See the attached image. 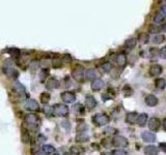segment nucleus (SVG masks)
Listing matches in <instances>:
<instances>
[{
  "label": "nucleus",
  "instance_id": "f257e3e1",
  "mask_svg": "<svg viewBox=\"0 0 166 155\" xmlns=\"http://www.w3.org/2000/svg\"><path fill=\"white\" fill-rule=\"evenodd\" d=\"M52 110H53V115L57 116V117H66L69 115V108L62 103L54 105L52 107Z\"/></svg>",
  "mask_w": 166,
  "mask_h": 155
},
{
  "label": "nucleus",
  "instance_id": "f03ea898",
  "mask_svg": "<svg viewBox=\"0 0 166 155\" xmlns=\"http://www.w3.org/2000/svg\"><path fill=\"white\" fill-rule=\"evenodd\" d=\"M110 119L106 114L103 113H98L92 117V122L96 124L97 126H104L109 123Z\"/></svg>",
  "mask_w": 166,
  "mask_h": 155
},
{
  "label": "nucleus",
  "instance_id": "7ed1b4c3",
  "mask_svg": "<svg viewBox=\"0 0 166 155\" xmlns=\"http://www.w3.org/2000/svg\"><path fill=\"white\" fill-rule=\"evenodd\" d=\"M3 71H4V73L7 77L12 78V79H16V78H18V75H19V72L14 68L13 65L11 64L9 61H7L4 64V66H3Z\"/></svg>",
  "mask_w": 166,
  "mask_h": 155
},
{
  "label": "nucleus",
  "instance_id": "20e7f679",
  "mask_svg": "<svg viewBox=\"0 0 166 155\" xmlns=\"http://www.w3.org/2000/svg\"><path fill=\"white\" fill-rule=\"evenodd\" d=\"M25 123L31 127H36L40 125V118L35 114H27L25 116Z\"/></svg>",
  "mask_w": 166,
  "mask_h": 155
},
{
  "label": "nucleus",
  "instance_id": "39448f33",
  "mask_svg": "<svg viewBox=\"0 0 166 155\" xmlns=\"http://www.w3.org/2000/svg\"><path fill=\"white\" fill-rule=\"evenodd\" d=\"M128 140H127L125 136H115L112 140V145L116 148H125V147L128 146Z\"/></svg>",
  "mask_w": 166,
  "mask_h": 155
},
{
  "label": "nucleus",
  "instance_id": "423d86ee",
  "mask_svg": "<svg viewBox=\"0 0 166 155\" xmlns=\"http://www.w3.org/2000/svg\"><path fill=\"white\" fill-rule=\"evenodd\" d=\"M72 77L74 78L77 82H80V81H82L83 77H84V69H83V67L82 66H77L76 68L73 69Z\"/></svg>",
  "mask_w": 166,
  "mask_h": 155
},
{
  "label": "nucleus",
  "instance_id": "0eeeda50",
  "mask_svg": "<svg viewBox=\"0 0 166 155\" xmlns=\"http://www.w3.org/2000/svg\"><path fill=\"white\" fill-rule=\"evenodd\" d=\"M25 107L27 110H30V111H33V112L40 110V105H38V101L33 98H28L27 100H26Z\"/></svg>",
  "mask_w": 166,
  "mask_h": 155
},
{
  "label": "nucleus",
  "instance_id": "6e6552de",
  "mask_svg": "<svg viewBox=\"0 0 166 155\" xmlns=\"http://www.w3.org/2000/svg\"><path fill=\"white\" fill-rule=\"evenodd\" d=\"M61 99L66 103H72L76 100V95H75V93H73V92L66 91V92L61 93Z\"/></svg>",
  "mask_w": 166,
  "mask_h": 155
},
{
  "label": "nucleus",
  "instance_id": "1a4fd4ad",
  "mask_svg": "<svg viewBox=\"0 0 166 155\" xmlns=\"http://www.w3.org/2000/svg\"><path fill=\"white\" fill-rule=\"evenodd\" d=\"M58 87H59V82L55 78H50L46 83V88L49 89V90H53V89L58 88Z\"/></svg>",
  "mask_w": 166,
  "mask_h": 155
},
{
  "label": "nucleus",
  "instance_id": "9d476101",
  "mask_svg": "<svg viewBox=\"0 0 166 155\" xmlns=\"http://www.w3.org/2000/svg\"><path fill=\"white\" fill-rule=\"evenodd\" d=\"M149 128L151 130H153V131H156V130H158L159 129V127H160V120L158 119V118H155V117H153V118H151L149 119Z\"/></svg>",
  "mask_w": 166,
  "mask_h": 155
},
{
  "label": "nucleus",
  "instance_id": "9b49d317",
  "mask_svg": "<svg viewBox=\"0 0 166 155\" xmlns=\"http://www.w3.org/2000/svg\"><path fill=\"white\" fill-rule=\"evenodd\" d=\"M141 138H142V140L147 143H153L156 141L155 133L149 132V131H143L142 134H141Z\"/></svg>",
  "mask_w": 166,
  "mask_h": 155
},
{
  "label": "nucleus",
  "instance_id": "f8f14e48",
  "mask_svg": "<svg viewBox=\"0 0 166 155\" xmlns=\"http://www.w3.org/2000/svg\"><path fill=\"white\" fill-rule=\"evenodd\" d=\"M13 90H14V92H16L17 94H19V95H24L26 93L25 87H24L23 85L19 82H16L15 84L13 85Z\"/></svg>",
  "mask_w": 166,
  "mask_h": 155
},
{
  "label": "nucleus",
  "instance_id": "ddd939ff",
  "mask_svg": "<svg viewBox=\"0 0 166 155\" xmlns=\"http://www.w3.org/2000/svg\"><path fill=\"white\" fill-rule=\"evenodd\" d=\"M90 87H92V89L94 91L101 90V89L104 87V81L101 80V79H95V80L92 81V85H90Z\"/></svg>",
  "mask_w": 166,
  "mask_h": 155
},
{
  "label": "nucleus",
  "instance_id": "4468645a",
  "mask_svg": "<svg viewBox=\"0 0 166 155\" xmlns=\"http://www.w3.org/2000/svg\"><path fill=\"white\" fill-rule=\"evenodd\" d=\"M115 62H116V64L118 65L119 67L126 66V64H127V56L123 54V53H121V54L117 55L116 58H115Z\"/></svg>",
  "mask_w": 166,
  "mask_h": 155
},
{
  "label": "nucleus",
  "instance_id": "2eb2a0df",
  "mask_svg": "<svg viewBox=\"0 0 166 155\" xmlns=\"http://www.w3.org/2000/svg\"><path fill=\"white\" fill-rule=\"evenodd\" d=\"M85 105L89 110L95 109V108H96V105H97L96 98H95L94 96H92V95H87V96H86V98H85Z\"/></svg>",
  "mask_w": 166,
  "mask_h": 155
},
{
  "label": "nucleus",
  "instance_id": "dca6fc26",
  "mask_svg": "<svg viewBox=\"0 0 166 155\" xmlns=\"http://www.w3.org/2000/svg\"><path fill=\"white\" fill-rule=\"evenodd\" d=\"M145 103L149 107H155L158 105V98L153 94H149L145 97Z\"/></svg>",
  "mask_w": 166,
  "mask_h": 155
},
{
  "label": "nucleus",
  "instance_id": "f3484780",
  "mask_svg": "<svg viewBox=\"0 0 166 155\" xmlns=\"http://www.w3.org/2000/svg\"><path fill=\"white\" fill-rule=\"evenodd\" d=\"M161 72H162V66L159 64L152 65L151 68H149V75H152V77L160 75Z\"/></svg>",
  "mask_w": 166,
  "mask_h": 155
},
{
  "label": "nucleus",
  "instance_id": "a211bd4d",
  "mask_svg": "<svg viewBox=\"0 0 166 155\" xmlns=\"http://www.w3.org/2000/svg\"><path fill=\"white\" fill-rule=\"evenodd\" d=\"M158 152H159V149L156 146H147L144 148V154L145 155H158Z\"/></svg>",
  "mask_w": 166,
  "mask_h": 155
},
{
  "label": "nucleus",
  "instance_id": "6ab92c4d",
  "mask_svg": "<svg viewBox=\"0 0 166 155\" xmlns=\"http://www.w3.org/2000/svg\"><path fill=\"white\" fill-rule=\"evenodd\" d=\"M84 77L87 81H94L97 77V72L95 69H87V70L84 72Z\"/></svg>",
  "mask_w": 166,
  "mask_h": 155
},
{
  "label": "nucleus",
  "instance_id": "aec40b11",
  "mask_svg": "<svg viewBox=\"0 0 166 155\" xmlns=\"http://www.w3.org/2000/svg\"><path fill=\"white\" fill-rule=\"evenodd\" d=\"M137 118H138V114L136 112H132V113H129L126 117V121L130 124H134L137 121Z\"/></svg>",
  "mask_w": 166,
  "mask_h": 155
},
{
  "label": "nucleus",
  "instance_id": "412c9836",
  "mask_svg": "<svg viewBox=\"0 0 166 155\" xmlns=\"http://www.w3.org/2000/svg\"><path fill=\"white\" fill-rule=\"evenodd\" d=\"M136 44H137V42L135 38H130V39H128L126 42H125L123 47H125V49H127L128 51H131L136 47Z\"/></svg>",
  "mask_w": 166,
  "mask_h": 155
},
{
  "label": "nucleus",
  "instance_id": "4be33fe9",
  "mask_svg": "<svg viewBox=\"0 0 166 155\" xmlns=\"http://www.w3.org/2000/svg\"><path fill=\"white\" fill-rule=\"evenodd\" d=\"M137 123H138L139 126H141V127H143V126L147 124V114L145 113H142L140 114V115H138V118H137Z\"/></svg>",
  "mask_w": 166,
  "mask_h": 155
},
{
  "label": "nucleus",
  "instance_id": "5701e85b",
  "mask_svg": "<svg viewBox=\"0 0 166 155\" xmlns=\"http://www.w3.org/2000/svg\"><path fill=\"white\" fill-rule=\"evenodd\" d=\"M73 111H74L77 115H82V114H84L85 109H84V107H83L81 103H76V105H74V107H73Z\"/></svg>",
  "mask_w": 166,
  "mask_h": 155
},
{
  "label": "nucleus",
  "instance_id": "b1692460",
  "mask_svg": "<svg viewBox=\"0 0 166 155\" xmlns=\"http://www.w3.org/2000/svg\"><path fill=\"white\" fill-rule=\"evenodd\" d=\"M165 40V36L163 34H156L153 38H152V42L154 44H162V42Z\"/></svg>",
  "mask_w": 166,
  "mask_h": 155
},
{
  "label": "nucleus",
  "instance_id": "393cba45",
  "mask_svg": "<svg viewBox=\"0 0 166 155\" xmlns=\"http://www.w3.org/2000/svg\"><path fill=\"white\" fill-rule=\"evenodd\" d=\"M50 98H51V96H50V94L49 93H47V92H44V93H42V94L40 95V103H48L50 101Z\"/></svg>",
  "mask_w": 166,
  "mask_h": 155
},
{
  "label": "nucleus",
  "instance_id": "a878e982",
  "mask_svg": "<svg viewBox=\"0 0 166 155\" xmlns=\"http://www.w3.org/2000/svg\"><path fill=\"white\" fill-rule=\"evenodd\" d=\"M156 87L158 89H164L166 87V81L164 79H157L156 80Z\"/></svg>",
  "mask_w": 166,
  "mask_h": 155
},
{
  "label": "nucleus",
  "instance_id": "bb28decb",
  "mask_svg": "<svg viewBox=\"0 0 166 155\" xmlns=\"http://www.w3.org/2000/svg\"><path fill=\"white\" fill-rule=\"evenodd\" d=\"M88 141V136L84 132H78V136H76V142H86Z\"/></svg>",
  "mask_w": 166,
  "mask_h": 155
},
{
  "label": "nucleus",
  "instance_id": "cd10ccee",
  "mask_svg": "<svg viewBox=\"0 0 166 155\" xmlns=\"http://www.w3.org/2000/svg\"><path fill=\"white\" fill-rule=\"evenodd\" d=\"M43 151L46 154H50V153H54L55 148H54L52 145H44L43 146Z\"/></svg>",
  "mask_w": 166,
  "mask_h": 155
},
{
  "label": "nucleus",
  "instance_id": "c85d7f7f",
  "mask_svg": "<svg viewBox=\"0 0 166 155\" xmlns=\"http://www.w3.org/2000/svg\"><path fill=\"white\" fill-rule=\"evenodd\" d=\"M83 152V148H81L80 146H72L71 147V153L72 154H80V153Z\"/></svg>",
  "mask_w": 166,
  "mask_h": 155
},
{
  "label": "nucleus",
  "instance_id": "c756f323",
  "mask_svg": "<svg viewBox=\"0 0 166 155\" xmlns=\"http://www.w3.org/2000/svg\"><path fill=\"white\" fill-rule=\"evenodd\" d=\"M164 20H165V17L163 16V14H157V15L154 17V22H155V23H158V24L163 23Z\"/></svg>",
  "mask_w": 166,
  "mask_h": 155
},
{
  "label": "nucleus",
  "instance_id": "7c9ffc66",
  "mask_svg": "<svg viewBox=\"0 0 166 155\" xmlns=\"http://www.w3.org/2000/svg\"><path fill=\"white\" fill-rule=\"evenodd\" d=\"M101 68H102V70L104 71V72H110L111 69H112V65L109 62H105L104 64H102Z\"/></svg>",
  "mask_w": 166,
  "mask_h": 155
},
{
  "label": "nucleus",
  "instance_id": "2f4dec72",
  "mask_svg": "<svg viewBox=\"0 0 166 155\" xmlns=\"http://www.w3.org/2000/svg\"><path fill=\"white\" fill-rule=\"evenodd\" d=\"M149 32L151 33H159L160 31H162V27L161 25L157 26V25H152L151 27H149Z\"/></svg>",
  "mask_w": 166,
  "mask_h": 155
},
{
  "label": "nucleus",
  "instance_id": "473e14b6",
  "mask_svg": "<svg viewBox=\"0 0 166 155\" xmlns=\"http://www.w3.org/2000/svg\"><path fill=\"white\" fill-rule=\"evenodd\" d=\"M85 130H86V124L83 121L81 124L79 123L78 125H77V131L78 132H85Z\"/></svg>",
  "mask_w": 166,
  "mask_h": 155
},
{
  "label": "nucleus",
  "instance_id": "72a5a7b5",
  "mask_svg": "<svg viewBox=\"0 0 166 155\" xmlns=\"http://www.w3.org/2000/svg\"><path fill=\"white\" fill-rule=\"evenodd\" d=\"M123 94H125V96H130V95L133 93V91H132V89H131V87L128 86V85L123 87Z\"/></svg>",
  "mask_w": 166,
  "mask_h": 155
},
{
  "label": "nucleus",
  "instance_id": "f704fd0d",
  "mask_svg": "<svg viewBox=\"0 0 166 155\" xmlns=\"http://www.w3.org/2000/svg\"><path fill=\"white\" fill-rule=\"evenodd\" d=\"M22 141H23V143H29L30 136L27 131H24L23 133H22Z\"/></svg>",
  "mask_w": 166,
  "mask_h": 155
},
{
  "label": "nucleus",
  "instance_id": "c9c22d12",
  "mask_svg": "<svg viewBox=\"0 0 166 155\" xmlns=\"http://www.w3.org/2000/svg\"><path fill=\"white\" fill-rule=\"evenodd\" d=\"M48 73H49V70H48V69H43V70L40 71V80H42V81L45 80V78L48 77Z\"/></svg>",
  "mask_w": 166,
  "mask_h": 155
},
{
  "label": "nucleus",
  "instance_id": "e433bc0d",
  "mask_svg": "<svg viewBox=\"0 0 166 155\" xmlns=\"http://www.w3.org/2000/svg\"><path fill=\"white\" fill-rule=\"evenodd\" d=\"M111 155H128V152H126V151L123 150H114L112 151Z\"/></svg>",
  "mask_w": 166,
  "mask_h": 155
},
{
  "label": "nucleus",
  "instance_id": "4c0bfd02",
  "mask_svg": "<svg viewBox=\"0 0 166 155\" xmlns=\"http://www.w3.org/2000/svg\"><path fill=\"white\" fill-rule=\"evenodd\" d=\"M44 113L47 114L48 116L53 115V110H52V107H46L45 109H44Z\"/></svg>",
  "mask_w": 166,
  "mask_h": 155
},
{
  "label": "nucleus",
  "instance_id": "58836bf2",
  "mask_svg": "<svg viewBox=\"0 0 166 155\" xmlns=\"http://www.w3.org/2000/svg\"><path fill=\"white\" fill-rule=\"evenodd\" d=\"M9 53H11L13 56L15 57H19L20 56V51L18 50V49H12L11 51H9Z\"/></svg>",
  "mask_w": 166,
  "mask_h": 155
},
{
  "label": "nucleus",
  "instance_id": "ea45409f",
  "mask_svg": "<svg viewBox=\"0 0 166 155\" xmlns=\"http://www.w3.org/2000/svg\"><path fill=\"white\" fill-rule=\"evenodd\" d=\"M160 56H161V58L166 59V46L160 50Z\"/></svg>",
  "mask_w": 166,
  "mask_h": 155
},
{
  "label": "nucleus",
  "instance_id": "a19ab883",
  "mask_svg": "<svg viewBox=\"0 0 166 155\" xmlns=\"http://www.w3.org/2000/svg\"><path fill=\"white\" fill-rule=\"evenodd\" d=\"M105 132H106V133H109V134H113L116 132V130H115V128H113V127H107L106 129H105Z\"/></svg>",
  "mask_w": 166,
  "mask_h": 155
},
{
  "label": "nucleus",
  "instance_id": "79ce46f5",
  "mask_svg": "<svg viewBox=\"0 0 166 155\" xmlns=\"http://www.w3.org/2000/svg\"><path fill=\"white\" fill-rule=\"evenodd\" d=\"M60 66H61V61H59L58 59L54 60V62H53V67H60Z\"/></svg>",
  "mask_w": 166,
  "mask_h": 155
},
{
  "label": "nucleus",
  "instance_id": "37998d69",
  "mask_svg": "<svg viewBox=\"0 0 166 155\" xmlns=\"http://www.w3.org/2000/svg\"><path fill=\"white\" fill-rule=\"evenodd\" d=\"M159 149H161L163 152H166V143H160Z\"/></svg>",
  "mask_w": 166,
  "mask_h": 155
},
{
  "label": "nucleus",
  "instance_id": "c03bdc74",
  "mask_svg": "<svg viewBox=\"0 0 166 155\" xmlns=\"http://www.w3.org/2000/svg\"><path fill=\"white\" fill-rule=\"evenodd\" d=\"M46 141V138L44 136H42V134H40L38 136V143H43V142H45Z\"/></svg>",
  "mask_w": 166,
  "mask_h": 155
},
{
  "label": "nucleus",
  "instance_id": "a18cd8bd",
  "mask_svg": "<svg viewBox=\"0 0 166 155\" xmlns=\"http://www.w3.org/2000/svg\"><path fill=\"white\" fill-rule=\"evenodd\" d=\"M140 40L143 42V44H145V42H147V35H143V34H141V35H140Z\"/></svg>",
  "mask_w": 166,
  "mask_h": 155
},
{
  "label": "nucleus",
  "instance_id": "49530a36",
  "mask_svg": "<svg viewBox=\"0 0 166 155\" xmlns=\"http://www.w3.org/2000/svg\"><path fill=\"white\" fill-rule=\"evenodd\" d=\"M162 13H163L164 17H166V5H163V7H162Z\"/></svg>",
  "mask_w": 166,
  "mask_h": 155
},
{
  "label": "nucleus",
  "instance_id": "de8ad7c7",
  "mask_svg": "<svg viewBox=\"0 0 166 155\" xmlns=\"http://www.w3.org/2000/svg\"><path fill=\"white\" fill-rule=\"evenodd\" d=\"M163 127H164V129L166 130V118L163 120Z\"/></svg>",
  "mask_w": 166,
  "mask_h": 155
},
{
  "label": "nucleus",
  "instance_id": "09e8293b",
  "mask_svg": "<svg viewBox=\"0 0 166 155\" xmlns=\"http://www.w3.org/2000/svg\"><path fill=\"white\" fill-rule=\"evenodd\" d=\"M35 155H47V154H46V153H45V152H44V151H43V152H38V153H36Z\"/></svg>",
  "mask_w": 166,
  "mask_h": 155
},
{
  "label": "nucleus",
  "instance_id": "8fccbe9b",
  "mask_svg": "<svg viewBox=\"0 0 166 155\" xmlns=\"http://www.w3.org/2000/svg\"><path fill=\"white\" fill-rule=\"evenodd\" d=\"M64 155H73L72 153H70V152H66V153H64Z\"/></svg>",
  "mask_w": 166,
  "mask_h": 155
},
{
  "label": "nucleus",
  "instance_id": "3c124183",
  "mask_svg": "<svg viewBox=\"0 0 166 155\" xmlns=\"http://www.w3.org/2000/svg\"><path fill=\"white\" fill-rule=\"evenodd\" d=\"M102 155H108L107 153H102Z\"/></svg>",
  "mask_w": 166,
  "mask_h": 155
},
{
  "label": "nucleus",
  "instance_id": "603ef678",
  "mask_svg": "<svg viewBox=\"0 0 166 155\" xmlns=\"http://www.w3.org/2000/svg\"><path fill=\"white\" fill-rule=\"evenodd\" d=\"M53 155H59V154H58V153H54Z\"/></svg>",
  "mask_w": 166,
  "mask_h": 155
}]
</instances>
